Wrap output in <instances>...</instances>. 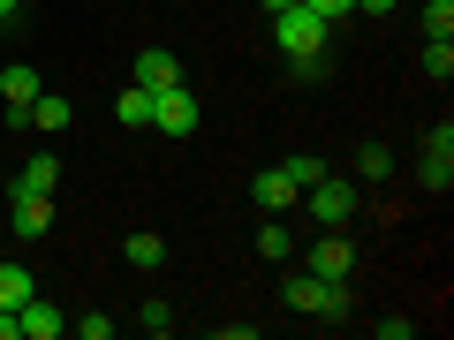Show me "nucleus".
I'll list each match as a JSON object with an SVG mask.
<instances>
[{"label": "nucleus", "mask_w": 454, "mask_h": 340, "mask_svg": "<svg viewBox=\"0 0 454 340\" xmlns=\"http://www.w3.org/2000/svg\"><path fill=\"white\" fill-rule=\"evenodd\" d=\"M310 273H318V280H348V273H356V243H348L340 227H325L318 243H310Z\"/></svg>", "instance_id": "nucleus-6"}, {"label": "nucleus", "mask_w": 454, "mask_h": 340, "mask_svg": "<svg viewBox=\"0 0 454 340\" xmlns=\"http://www.w3.org/2000/svg\"><path fill=\"white\" fill-rule=\"evenodd\" d=\"M46 91V76L38 68H23V61H8L0 68V98H8V129H31V98Z\"/></svg>", "instance_id": "nucleus-4"}, {"label": "nucleus", "mask_w": 454, "mask_h": 340, "mask_svg": "<svg viewBox=\"0 0 454 340\" xmlns=\"http://www.w3.org/2000/svg\"><path fill=\"white\" fill-rule=\"evenodd\" d=\"M16 318H23V340H61V333H68V310H53L46 295H31Z\"/></svg>", "instance_id": "nucleus-9"}, {"label": "nucleus", "mask_w": 454, "mask_h": 340, "mask_svg": "<svg viewBox=\"0 0 454 340\" xmlns=\"http://www.w3.org/2000/svg\"><path fill=\"white\" fill-rule=\"evenodd\" d=\"M137 83H145V91H167V83H182V61L167 46H145L137 53Z\"/></svg>", "instance_id": "nucleus-10"}, {"label": "nucleus", "mask_w": 454, "mask_h": 340, "mask_svg": "<svg viewBox=\"0 0 454 340\" xmlns=\"http://www.w3.org/2000/svg\"><path fill=\"white\" fill-rule=\"evenodd\" d=\"M348 310H356L348 280H318V310H310V318H348Z\"/></svg>", "instance_id": "nucleus-15"}, {"label": "nucleus", "mask_w": 454, "mask_h": 340, "mask_svg": "<svg viewBox=\"0 0 454 340\" xmlns=\"http://www.w3.org/2000/svg\"><path fill=\"white\" fill-rule=\"evenodd\" d=\"M356 166H364V182H387V174H394V151H387V144H364Z\"/></svg>", "instance_id": "nucleus-19"}, {"label": "nucleus", "mask_w": 454, "mask_h": 340, "mask_svg": "<svg viewBox=\"0 0 454 340\" xmlns=\"http://www.w3.org/2000/svg\"><path fill=\"white\" fill-rule=\"evenodd\" d=\"M68 121H76V106H68L61 91H38V98H31V129H38V136H61Z\"/></svg>", "instance_id": "nucleus-11"}, {"label": "nucleus", "mask_w": 454, "mask_h": 340, "mask_svg": "<svg viewBox=\"0 0 454 340\" xmlns=\"http://www.w3.org/2000/svg\"><path fill=\"white\" fill-rule=\"evenodd\" d=\"M152 129H160V136H190V129H197V98H190V83H167V91H152Z\"/></svg>", "instance_id": "nucleus-5"}, {"label": "nucleus", "mask_w": 454, "mask_h": 340, "mask_svg": "<svg viewBox=\"0 0 454 340\" xmlns=\"http://www.w3.org/2000/svg\"><path fill=\"white\" fill-rule=\"evenodd\" d=\"M8 220H16V243H46L53 197H8Z\"/></svg>", "instance_id": "nucleus-8"}, {"label": "nucleus", "mask_w": 454, "mask_h": 340, "mask_svg": "<svg viewBox=\"0 0 454 340\" xmlns=\"http://www.w3.org/2000/svg\"><path fill=\"white\" fill-rule=\"evenodd\" d=\"M250 197H258L265 212H288V205H303V189H295V182L280 174V166H265V174H258V189H250Z\"/></svg>", "instance_id": "nucleus-12"}, {"label": "nucleus", "mask_w": 454, "mask_h": 340, "mask_svg": "<svg viewBox=\"0 0 454 340\" xmlns=\"http://www.w3.org/2000/svg\"><path fill=\"white\" fill-rule=\"evenodd\" d=\"M114 113H121V129H152V91H145V83H129V91L114 98Z\"/></svg>", "instance_id": "nucleus-14"}, {"label": "nucleus", "mask_w": 454, "mask_h": 340, "mask_svg": "<svg viewBox=\"0 0 454 340\" xmlns=\"http://www.w3.org/2000/svg\"><path fill=\"white\" fill-rule=\"evenodd\" d=\"M325 38H333V23L310 16L303 0L273 16V46H280V61H288L295 76H318V68H325Z\"/></svg>", "instance_id": "nucleus-1"}, {"label": "nucleus", "mask_w": 454, "mask_h": 340, "mask_svg": "<svg viewBox=\"0 0 454 340\" xmlns=\"http://www.w3.org/2000/svg\"><path fill=\"white\" fill-rule=\"evenodd\" d=\"M265 8H273V16H280V8H295V0H265Z\"/></svg>", "instance_id": "nucleus-28"}, {"label": "nucleus", "mask_w": 454, "mask_h": 340, "mask_svg": "<svg viewBox=\"0 0 454 340\" xmlns=\"http://www.w3.org/2000/svg\"><path fill=\"white\" fill-rule=\"evenodd\" d=\"M0 38H8V23H0Z\"/></svg>", "instance_id": "nucleus-29"}, {"label": "nucleus", "mask_w": 454, "mask_h": 340, "mask_svg": "<svg viewBox=\"0 0 454 340\" xmlns=\"http://www.w3.org/2000/svg\"><path fill=\"white\" fill-rule=\"evenodd\" d=\"M288 250H295V235H288V227H265V235H258V258H265V265H280Z\"/></svg>", "instance_id": "nucleus-22"}, {"label": "nucleus", "mask_w": 454, "mask_h": 340, "mask_svg": "<svg viewBox=\"0 0 454 340\" xmlns=\"http://www.w3.org/2000/svg\"><path fill=\"white\" fill-rule=\"evenodd\" d=\"M303 8H310V16H325V23H333V16H356V0H303Z\"/></svg>", "instance_id": "nucleus-24"}, {"label": "nucleus", "mask_w": 454, "mask_h": 340, "mask_svg": "<svg viewBox=\"0 0 454 340\" xmlns=\"http://www.w3.org/2000/svg\"><path fill=\"white\" fill-rule=\"evenodd\" d=\"M53 189H61V159L53 151H31L16 166V182H8V197H53Z\"/></svg>", "instance_id": "nucleus-7"}, {"label": "nucleus", "mask_w": 454, "mask_h": 340, "mask_svg": "<svg viewBox=\"0 0 454 340\" xmlns=\"http://www.w3.org/2000/svg\"><path fill=\"white\" fill-rule=\"evenodd\" d=\"M280 174H288V182H295V189H310V182H318V174H325V166H318V151H295V159H288V166H280Z\"/></svg>", "instance_id": "nucleus-21"}, {"label": "nucleus", "mask_w": 454, "mask_h": 340, "mask_svg": "<svg viewBox=\"0 0 454 340\" xmlns=\"http://www.w3.org/2000/svg\"><path fill=\"white\" fill-rule=\"evenodd\" d=\"M137 325H145V333H175V303H145Z\"/></svg>", "instance_id": "nucleus-23"}, {"label": "nucleus", "mask_w": 454, "mask_h": 340, "mask_svg": "<svg viewBox=\"0 0 454 340\" xmlns=\"http://www.w3.org/2000/svg\"><path fill=\"white\" fill-rule=\"evenodd\" d=\"M31 295H38V280L23 273V265H8V258H0V310H23Z\"/></svg>", "instance_id": "nucleus-13"}, {"label": "nucleus", "mask_w": 454, "mask_h": 340, "mask_svg": "<svg viewBox=\"0 0 454 340\" xmlns=\"http://www.w3.org/2000/svg\"><path fill=\"white\" fill-rule=\"evenodd\" d=\"M417 182H424L432 197H447V189H454V129H447V121L424 136V151H417Z\"/></svg>", "instance_id": "nucleus-3"}, {"label": "nucleus", "mask_w": 454, "mask_h": 340, "mask_svg": "<svg viewBox=\"0 0 454 340\" xmlns=\"http://www.w3.org/2000/svg\"><path fill=\"white\" fill-rule=\"evenodd\" d=\"M23 333V318H16V310H0V340H16Z\"/></svg>", "instance_id": "nucleus-26"}, {"label": "nucleus", "mask_w": 454, "mask_h": 340, "mask_svg": "<svg viewBox=\"0 0 454 340\" xmlns=\"http://www.w3.org/2000/svg\"><path fill=\"white\" fill-rule=\"evenodd\" d=\"M424 76H439V83L454 76V38H432V46H424Z\"/></svg>", "instance_id": "nucleus-18"}, {"label": "nucleus", "mask_w": 454, "mask_h": 340, "mask_svg": "<svg viewBox=\"0 0 454 340\" xmlns=\"http://www.w3.org/2000/svg\"><path fill=\"white\" fill-rule=\"evenodd\" d=\"M303 205H310V220H318V227H348L364 212V189H356V182H340V174H318L303 189Z\"/></svg>", "instance_id": "nucleus-2"}, {"label": "nucleus", "mask_w": 454, "mask_h": 340, "mask_svg": "<svg viewBox=\"0 0 454 340\" xmlns=\"http://www.w3.org/2000/svg\"><path fill=\"white\" fill-rule=\"evenodd\" d=\"M424 38H454V0H424Z\"/></svg>", "instance_id": "nucleus-17"}, {"label": "nucleus", "mask_w": 454, "mask_h": 340, "mask_svg": "<svg viewBox=\"0 0 454 340\" xmlns=\"http://www.w3.org/2000/svg\"><path fill=\"white\" fill-rule=\"evenodd\" d=\"M16 8H23V0H0V23H8V16H16Z\"/></svg>", "instance_id": "nucleus-27"}, {"label": "nucleus", "mask_w": 454, "mask_h": 340, "mask_svg": "<svg viewBox=\"0 0 454 340\" xmlns=\"http://www.w3.org/2000/svg\"><path fill=\"white\" fill-rule=\"evenodd\" d=\"M288 310H303V318L318 310V273H295L288 280Z\"/></svg>", "instance_id": "nucleus-20"}, {"label": "nucleus", "mask_w": 454, "mask_h": 340, "mask_svg": "<svg viewBox=\"0 0 454 340\" xmlns=\"http://www.w3.org/2000/svg\"><path fill=\"white\" fill-rule=\"evenodd\" d=\"M402 0H356V16H394Z\"/></svg>", "instance_id": "nucleus-25"}, {"label": "nucleus", "mask_w": 454, "mask_h": 340, "mask_svg": "<svg viewBox=\"0 0 454 340\" xmlns=\"http://www.w3.org/2000/svg\"><path fill=\"white\" fill-rule=\"evenodd\" d=\"M129 265H137V273H152V265H167V243L152 235V227H145V235H129Z\"/></svg>", "instance_id": "nucleus-16"}]
</instances>
